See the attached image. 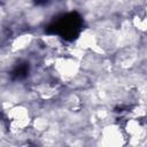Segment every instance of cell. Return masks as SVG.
I'll return each mask as SVG.
<instances>
[{
    "label": "cell",
    "instance_id": "1",
    "mask_svg": "<svg viewBox=\"0 0 147 147\" xmlns=\"http://www.w3.org/2000/svg\"><path fill=\"white\" fill-rule=\"evenodd\" d=\"M82 17L77 13H69L62 15L54 21L47 29L49 33L57 34L65 40H72L82 30Z\"/></svg>",
    "mask_w": 147,
    "mask_h": 147
}]
</instances>
